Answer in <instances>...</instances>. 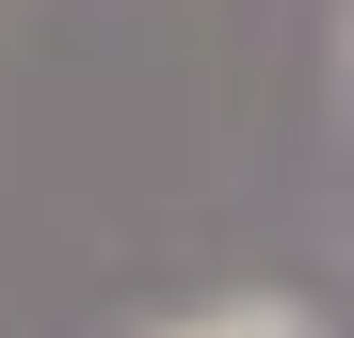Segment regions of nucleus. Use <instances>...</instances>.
<instances>
[{
	"mask_svg": "<svg viewBox=\"0 0 354 338\" xmlns=\"http://www.w3.org/2000/svg\"><path fill=\"white\" fill-rule=\"evenodd\" d=\"M145 338H322V306H290V290H209V306H161Z\"/></svg>",
	"mask_w": 354,
	"mask_h": 338,
	"instance_id": "obj_1",
	"label": "nucleus"
},
{
	"mask_svg": "<svg viewBox=\"0 0 354 338\" xmlns=\"http://www.w3.org/2000/svg\"><path fill=\"white\" fill-rule=\"evenodd\" d=\"M338 81H354V0H338Z\"/></svg>",
	"mask_w": 354,
	"mask_h": 338,
	"instance_id": "obj_2",
	"label": "nucleus"
}]
</instances>
